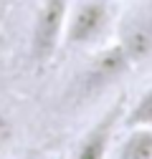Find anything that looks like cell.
Returning <instances> with one entry per match:
<instances>
[{
  "label": "cell",
  "instance_id": "cell-6",
  "mask_svg": "<svg viewBox=\"0 0 152 159\" xmlns=\"http://www.w3.org/2000/svg\"><path fill=\"white\" fill-rule=\"evenodd\" d=\"M129 131L112 149L119 159H152V126H127Z\"/></svg>",
  "mask_w": 152,
  "mask_h": 159
},
{
  "label": "cell",
  "instance_id": "cell-1",
  "mask_svg": "<svg viewBox=\"0 0 152 159\" xmlns=\"http://www.w3.org/2000/svg\"><path fill=\"white\" fill-rule=\"evenodd\" d=\"M114 18L112 0H71L64 43L71 48L99 46L117 23Z\"/></svg>",
  "mask_w": 152,
  "mask_h": 159
},
{
  "label": "cell",
  "instance_id": "cell-7",
  "mask_svg": "<svg viewBox=\"0 0 152 159\" xmlns=\"http://www.w3.org/2000/svg\"><path fill=\"white\" fill-rule=\"evenodd\" d=\"M122 124L124 126H152V86L140 93V98L132 104L129 111H124Z\"/></svg>",
  "mask_w": 152,
  "mask_h": 159
},
{
  "label": "cell",
  "instance_id": "cell-2",
  "mask_svg": "<svg viewBox=\"0 0 152 159\" xmlns=\"http://www.w3.org/2000/svg\"><path fill=\"white\" fill-rule=\"evenodd\" d=\"M71 0H41L31 23V41H28V58L36 68L51 63L59 46L64 43L66 18H69Z\"/></svg>",
  "mask_w": 152,
  "mask_h": 159
},
{
  "label": "cell",
  "instance_id": "cell-9",
  "mask_svg": "<svg viewBox=\"0 0 152 159\" xmlns=\"http://www.w3.org/2000/svg\"><path fill=\"white\" fill-rule=\"evenodd\" d=\"M10 3H13V0H0V15L8 10V5H10Z\"/></svg>",
  "mask_w": 152,
  "mask_h": 159
},
{
  "label": "cell",
  "instance_id": "cell-4",
  "mask_svg": "<svg viewBox=\"0 0 152 159\" xmlns=\"http://www.w3.org/2000/svg\"><path fill=\"white\" fill-rule=\"evenodd\" d=\"M117 43L132 68L152 63V0H137L117 20Z\"/></svg>",
  "mask_w": 152,
  "mask_h": 159
},
{
  "label": "cell",
  "instance_id": "cell-8",
  "mask_svg": "<svg viewBox=\"0 0 152 159\" xmlns=\"http://www.w3.org/2000/svg\"><path fill=\"white\" fill-rule=\"evenodd\" d=\"M10 139H13V124L5 114H0V152L10 144Z\"/></svg>",
  "mask_w": 152,
  "mask_h": 159
},
{
  "label": "cell",
  "instance_id": "cell-5",
  "mask_svg": "<svg viewBox=\"0 0 152 159\" xmlns=\"http://www.w3.org/2000/svg\"><path fill=\"white\" fill-rule=\"evenodd\" d=\"M124 111H127V98L119 96L117 101L81 134V139L76 142L71 154L79 157V159H102V157L112 154V142H114V134H117V126L124 119Z\"/></svg>",
  "mask_w": 152,
  "mask_h": 159
},
{
  "label": "cell",
  "instance_id": "cell-3",
  "mask_svg": "<svg viewBox=\"0 0 152 159\" xmlns=\"http://www.w3.org/2000/svg\"><path fill=\"white\" fill-rule=\"evenodd\" d=\"M129 71H135V68H132L129 58L124 56V51L119 48V43L114 41V43L99 48L94 53V58L81 68V73L76 76L74 91L81 101H91V98L107 93L112 86H117Z\"/></svg>",
  "mask_w": 152,
  "mask_h": 159
}]
</instances>
